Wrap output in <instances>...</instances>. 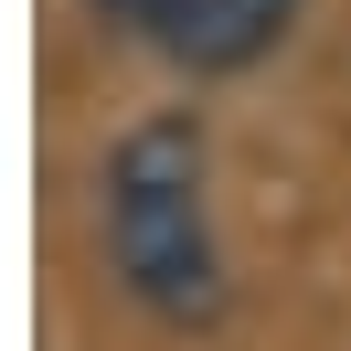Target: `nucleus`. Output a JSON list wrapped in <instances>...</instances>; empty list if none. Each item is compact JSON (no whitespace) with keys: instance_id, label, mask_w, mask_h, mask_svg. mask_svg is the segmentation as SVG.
Masks as SVG:
<instances>
[{"instance_id":"3","label":"nucleus","mask_w":351,"mask_h":351,"mask_svg":"<svg viewBox=\"0 0 351 351\" xmlns=\"http://www.w3.org/2000/svg\"><path fill=\"white\" fill-rule=\"evenodd\" d=\"M96 22H117V32H138V43H149L160 32V11H171V0H86Z\"/></svg>"},{"instance_id":"2","label":"nucleus","mask_w":351,"mask_h":351,"mask_svg":"<svg viewBox=\"0 0 351 351\" xmlns=\"http://www.w3.org/2000/svg\"><path fill=\"white\" fill-rule=\"evenodd\" d=\"M287 22H298V0H171L149 43L192 75H245L287 43Z\"/></svg>"},{"instance_id":"1","label":"nucleus","mask_w":351,"mask_h":351,"mask_svg":"<svg viewBox=\"0 0 351 351\" xmlns=\"http://www.w3.org/2000/svg\"><path fill=\"white\" fill-rule=\"evenodd\" d=\"M96 256L117 298L160 330H213L223 319V223H213V128L192 107L138 117L96 171Z\"/></svg>"}]
</instances>
